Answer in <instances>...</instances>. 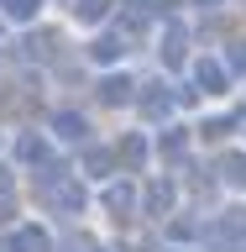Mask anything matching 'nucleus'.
I'll return each mask as SVG.
<instances>
[{
	"instance_id": "f257e3e1",
	"label": "nucleus",
	"mask_w": 246,
	"mask_h": 252,
	"mask_svg": "<svg viewBox=\"0 0 246 252\" xmlns=\"http://www.w3.org/2000/svg\"><path fill=\"white\" fill-rule=\"evenodd\" d=\"M178 205H184V184H178V173H147L141 179V220H163L168 226L178 216Z\"/></svg>"
},
{
	"instance_id": "f03ea898",
	"label": "nucleus",
	"mask_w": 246,
	"mask_h": 252,
	"mask_svg": "<svg viewBox=\"0 0 246 252\" xmlns=\"http://www.w3.org/2000/svg\"><path fill=\"white\" fill-rule=\"evenodd\" d=\"M100 210H105L115 226H131V220H141V179L121 173V179L100 184Z\"/></svg>"
},
{
	"instance_id": "7ed1b4c3",
	"label": "nucleus",
	"mask_w": 246,
	"mask_h": 252,
	"mask_svg": "<svg viewBox=\"0 0 246 252\" xmlns=\"http://www.w3.org/2000/svg\"><path fill=\"white\" fill-rule=\"evenodd\" d=\"M189 74H194V84H199V94L204 100H225V94H231V84H236V74H231V63L225 58H215V53H210V58H189Z\"/></svg>"
},
{
	"instance_id": "20e7f679",
	"label": "nucleus",
	"mask_w": 246,
	"mask_h": 252,
	"mask_svg": "<svg viewBox=\"0 0 246 252\" xmlns=\"http://www.w3.org/2000/svg\"><path fill=\"white\" fill-rule=\"evenodd\" d=\"M241 126H246V110H241V105H225V110H204L194 131H199L204 147H231Z\"/></svg>"
},
{
	"instance_id": "39448f33",
	"label": "nucleus",
	"mask_w": 246,
	"mask_h": 252,
	"mask_svg": "<svg viewBox=\"0 0 246 252\" xmlns=\"http://www.w3.org/2000/svg\"><path fill=\"white\" fill-rule=\"evenodd\" d=\"M79 179H89V184H110V179H121L115 142H84V147H79Z\"/></svg>"
},
{
	"instance_id": "423d86ee",
	"label": "nucleus",
	"mask_w": 246,
	"mask_h": 252,
	"mask_svg": "<svg viewBox=\"0 0 246 252\" xmlns=\"http://www.w3.org/2000/svg\"><path fill=\"white\" fill-rule=\"evenodd\" d=\"M115 158H121V173H152V158H157V137L147 131H121L115 137Z\"/></svg>"
},
{
	"instance_id": "0eeeda50",
	"label": "nucleus",
	"mask_w": 246,
	"mask_h": 252,
	"mask_svg": "<svg viewBox=\"0 0 246 252\" xmlns=\"http://www.w3.org/2000/svg\"><path fill=\"white\" fill-rule=\"evenodd\" d=\"M194 142H199V131H189V126L168 121L163 131H157V163H163V168H178V163H189Z\"/></svg>"
},
{
	"instance_id": "6e6552de",
	"label": "nucleus",
	"mask_w": 246,
	"mask_h": 252,
	"mask_svg": "<svg viewBox=\"0 0 246 252\" xmlns=\"http://www.w3.org/2000/svg\"><path fill=\"white\" fill-rule=\"evenodd\" d=\"M47 131H53V142H58V147H84V142H94V137H89V116H84V110H74V105L53 110V116H47Z\"/></svg>"
},
{
	"instance_id": "1a4fd4ad",
	"label": "nucleus",
	"mask_w": 246,
	"mask_h": 252,
	"mask_svg": "<svg viewBox=\"0 0 246 252\" xmlns=\"http://www.w3.org/2000/svg\"><path fill=\"white\" fill-rule=\"evenodd\" d=\"M11 153L21 168H42V163H53V131H16L11 137Z\"/></svg>"
},
{
	"instance_id": "9d476101",
	"label": "nucleus",
	"mask_w": 246,
	"mask_h": 252,
	"mask_svg": "<svg viewBox=\"0 0 246 252\" xmlns=\"http://www.w3.org/2000/svg\"><path fill=\"white\" fill-rule=\"evenodd\" d=\"M173 105H178V94H173L168 79H152V84H141V90H137V110L147 116V121H168Z\"/></svg>"
},
{
	"instance_id": "9b49d317",
	"label": "nucleus",
	"mask_w": 246,
	"mask_h": 252,
	"mask_svg": "<svg viewBox=\"0 0 246 252\" xmlns=\"http://www.w3.org/2000/svg\"><path fill=\"white\" fill-rule=\"evenodd\" d=\"M215 184L225 189V194H246V147H220Z\"/></svg>"
},
{
	"instance_id": "f8f14e48",
	"label": "nucleus",
	"mask_w": 246,
	"mask_h": 252,
	"mask_svg": "<svg viewBox=\"0 0 246 252\" xmlns=\"http://www.w3.org/2000/svg\"><path fill=\"white\" fill-rule=\"evenodd\" d=\"M84 184H89V179L68 173V179H63L53 194H47V205H53L58 216H84V205H89V189H84Z\"/></svg>"
},
{
	"instance_id": "ddd939ff",
	"label": "nucleus",
	"mask_w": 246,
	"mask_h": 252,
	"mask_svg": "<svg viewBox=\"0 0 246 252\" xmlns=\"http://www.w3.org/2000/svg\"><path fill=\"white\" fill-rule=\"evenodd\" d=\"M137 74H121V68L100 74V105H137Z\"/></svg>"
},
{
	"instance_id": "4468645a",
	"label": "nucleus",
	"mask_w": 246,
	"mask_h": 252,
	"mask_svg": "<svg viewBox=\"0 0 246 252\" xmlns=\"http://www.w3.org/2000/svg\"><path fill=\"white\" fill-rule=\"evenodd\" d=\"M84 58L105 74V68H121V58H126V32H100L89 47H84Z\"/></svg>"
},
{
	"instance_id": "2eb2a0df",
	"label": "nucleus",
	"mask_w": 246,
	"mask_h": 252,
	"mask_svg": "<svg viewBox=\"0 0 246 252\" xmlns=\"http://www.w3.org/2000/svg\"><path fill=\"white\" fill-rule=\"evenodd\" d=\"M68 11H74V21H79V27H100V21L110 16V0H74Z\"/></svg>"
},
{
	"instance_id": "dca6fc26",
	"label": "nucleus",
	"mask_w": 246,
	"mask_h": 252,
	"mask_svg": "<svg viewBox=\"0 0 246 252\" xmlns=\"http://www.w3.org/2000/svg\"><path fill=\"white\" fill-rule=\"evenodd\" d=\"M0 11L11 16L16 27H31V21L42 16V0H0Z\"/></svg>"
},
{
	"instance_id": "f3484780",
	"label": "nucleus",
	"mask_w": 246,
	"mask_h": 252,
	"mask_svg": "<svg viewBox=\"0 0 246 252\" xmlns=\"http://www.w3.org/2000/svg\"><path fill=\"white\" fill-rule=\"evenodd\" d=\"M194 5H199V11H220V5H225V0H194Z\"/></svg>"
},
{
	"instance_id": "a211bd4d",
	"label": "nucleus",
	"mask_w": 246,
	"mask_h": 252,
	"mask_svg": "<svg viewBox=\"0 0 246 252\" xmlns=\"http://www.w3.org/2000/svg\"><path fill=\"white\" fill-rule=\"evenodd\" d=\"M168 252H194V247H168Z\"/></svg>"
}]
</instances>
